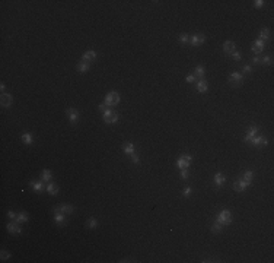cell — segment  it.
Instances as JSON below:
<instances>
[{"label": "cell", "mask_w": 274, "mask_h": 263, "mask_svg": "<svg viewBox=\"0 0 274 263\" xmlns=\"http://www.w3.org/2000/svg\"><path fill=\"white\" fill-rule=\"evenodd\" d=\"M252 72V66H249V64H246L244 67V70H242V73H251Z\"/></svg>", "instance_id": "cell-42"}, {"label": "cell", "mask_w": 274, "mask_h": 263, "mask_svg": "<svg viewBox=\"0 0 274 263\" xmlns=\"http://www.w3.org/2000/svg\"><path fill=\"white\" fill-rule=\"evenodd\" d=\"M118 102H120V94L115 92V91L108 92L105 95V98H104V104L106 107H114V105H117Z\"/></svg>", "instance_id": "cell-2"}, {"label": "cell", "mask_w": 274, "mask_h": 263, "mask_svg": "<svg viewBox=\"0 0 274 263\" xmlns=\"http://www.w3.org/2000/svg\"><path fill=\"white\" fill-rule=\"evenodd\" d=\"M6 229L10 234H22V227L19 225V222H9L6 225Z\"/></svg>", "instance_id": "cell-7"}, {"label": "cell", "mask_w": 274, "mask_h": 263, "mask_svg": "<svg viewBox=\"0 0 274 263\" xmlns=\"http://www.w3.org/2000/svg\"><path fill=\"white\" fill-rule=\"evenodd\" d=\"M258 40H261V41H268L270 40V30H267V28H264V30L260 31V37H258Z\"/></svg>", "instance_id": "cell-23"}, {"label": "cell", "mask_w": 274, "mask_h": 263, "mask_svg": "<svg viewBox=\"0 0 274 263\" xmlns=\"http://www.w3.org/2000/svg\"><path fill=\"white\" fill-rule=\"evenodd\" d=\"M181 178H184V180H187V178H188V168L181 170Z\"/></svg>", "instance_id": "cell-39"}, {"label": "cell", "mask_w": 274, "mask_h": 263, "mask_svg": "<svg viewBox=\"0 0 274 263\" xmlns=\"http://www.w3.org/2000/svg\"><path fill=\"white\" fill-rule=\"evenodd\" d=\"M29 184H31V187H32V190H34L35 193H42V191L47 189V187L44 186V181H42V180L41 181H31Z\"/></svg>", "instance_id": "cell-13"}, {"label": "cell", "mask_w": 274, "mask_h": 263, "mask_svg": "<svg viewBox=\"0 0 274 263\" xmlns=\"http://www.w3.org/2000/svg\"><path fill=\"white\" fill-rule=\"evenodd\" d=\"M197 91L198 92H207L209 91V83H207L206 79H200V81L197 82Z\"/></svg>", "instance_id": "cell-19"}, {"label": "cell", "mask_w": 274, "mask_h": 263, "mask_svg": "<svg viewBox=\"0 0 274 263\" xmlns=\"http://www.w3.org/2000/svg\"><path fill=\"white\" fill-rule=\"evenodd\" d=\"M251 143H252L254 146H266V145L268 143V140H267L264 136H255V137L251 140Z\"/></svg>", "instance_id": "cell-16"}, {"label": "cell", "mask_w": 274, "mask_h": 263, "mask_svg": "<svg viewBox=\"0 0 274 263\" xmlns=\"http://www.w3.org/2000/svg\"><path fill=\"white\" fill-rule=\"evenodd\" d=\"M213 181H215V184L217 187H222L226 183V177H225L222 173H216L215 174V178H213Z\"/></svg>", "instance_id": "cell-18"}, {"label": "cell", "mask_w": 274, "mask_h": 263, "mask_svg": "<svg viewBox=\"0 0 274 263\" xmlns=\"http://www.w3.org/2000/svg\"><path fill=\"white\" fill-rule=\"evenodd\" d=\"M21 139H22V142L25 145H31L32 142H34V137H32V135L31 133H23V135L21 136Z\"/></svg>", "instance_id": "cell-26"}, {"label": "cell", "mask_w": 274, "mask_h": 263, "mask_svg": "<svg viewBox=\"0 0 274 263\" xmlns=\"http://www.w3.org/2000/svg\"><path fill=\"white\" fill-rule=\"evenodd\" d=\"M264 46H266L264 41H261V40H255L254 44H252V51L255 53V54H260V53L264 50Z\"/></svg>", "instance_id": "cell-14"}, {"label": "cell", "mask_w": 274, "mask_h": 263, "mask_svg": "<svg viewBox=\"0 0 274 263\" xmlns=\"http://www.w3.org/2000/svg\"><path fill=\"white\" fill-rule=\"evenodd\" d=\"M66 115H67V120L70 121L72 124H76L77 121H79V111L76 110V108H73V107H69L67 110H66Z\"/></svg>", "instance_id": "cell-4"}, {"label": "cell", "mask_w": 274, "mask_h": 263, "mask_svg": "<svg viewBox=\"0 0 274 263\" xmlns=\"http://www.w3.org/2000/svg\"><path fill=\"white\" fill-rule=\"evenodd\" d=\"M9 257H10V253H9V251H6V250L0 251V259L2 260H8Z\"/></svg>", "instance_id": "cell-34"}, {"label": "cell", "mask_w": 274, "mask_h": 263, "mask_svg": "<svg viewBox=\"0 0 274 263\" xmlns=\"http://www.w3.org/2000/svg\"><path fill=\"white\" fill-rule=\"evenodd\" d=\"M252 184V181H246V180H244V178H240V180H236L235 183H233V190L238 191V193H240V191H244L246 187H249Z\"/></svg>", "instance_id": "cell-6"}, {"label": "cell", "mask_w": 274, "mask_h": 263, "mask_svg": "<svg viewBox=\"0 0 274 263\" xmlns=\"http://www.w3.org/2000/svg\"><path fill=\"white\" fill-rule=\"evenodd\" d=\"M261 64L271 66V64H273V57H271V56H264V57L261 59Z\"/></svg>", "instance_id": "cell-31"}, {"label": "cell", "mask_w": 274, "mask_h": 263, "mask_svg": "<svg viewBox=\"0 0 274 263\" xmlns=\"http://www.w3.org/2000/svg\"><path fill=\"white\" fill-rule=\"evenodd\" d=\"M4 88H6V85H4L3 82H2V83H0V89H2V91H4Z\"/></svg>", "instance_id": "cell-45"}, {"label": "cell", "mask_w": 274, "mask_h": 263, "mask_svg": "<svg viewBox=\"0 0 274 263\" xmlns=\"http://www.w3.org/2000/svg\"><path fill=\"white\" fill-rule=\"evenodd\" d=\"M242 178H244V180H246V181H252V178H254V171H245L244 175H242Z\"/></svg>", "instance_id": "cell-32"}, {"label": "cell", "mask_w": 274, "mask_h": 263, "mask_svg": "<svg viewBox=\"0 0 274 263\" xmlns=\"http://www.w3.org/2000/svg\"><path fill=\"white\" fill-rule=\"evenodd\" d=\"M188 41H190V37H188L187 34H181V35H179V43H181V44H187Z\"/></svg>", "instance_id": "cell-33"}, {"label": "cell", "mask_w": 274, "mask_h": 263, "mask_svg": "<svg viewBox=\"0 0 274 263\" xmlns=\"http://www.w3.org/2000/svg\"><path fill=\"white\" fill-rule=\"evenodd\" d=\"M47 193L51 196H55V195H59V186L57 184H54V183H50V184H47Z\"/></svg>", "instance_id": "cell-21"}, {"label": "cell", "mask_w": 274, "mask_h": 263, "mask_svg": "<svg viewBox=\"0 0 274 263\" xmlns=\"http://www.w3.org/2000/svg\"><path fill=\"white\" fill-rule=\"evenodd\" d=\"M28 213L26 212H21L19 215L16 217V222H19V224H25V222H28Z\"/></svg>", "instance_id": "cell-27"}, {"label": "cell", "mask_w": 274, "mask_h": 263, "mask_svg": "<svg viewBox=\"0 0 274 263\" xmlns=\"http://www.w3.org/2000/svg\"><path fill=\"white\" fill-rule=\"evenodd\" d=\"M51 178H53V173H51L50 170H44L41 173V180L42 181H50Z\"/></svg>", "instance_id": "cell-28"}, {"label": "cell", "mask_w": 274, "mask_h": 263, "mask_svg": "<svg viewBox=\"0 0 274 263\" xmlns=\"http://www.w3.org/2000/svg\"><path fill=\"white\" fill-rule=\"evenodd\" d=\"M264 3H266V2H262V0H255V2H254V8H262Z\"/></svg>", "instance_id": "cell-38"}, {"label": "cell", "mask_w": 274, "mask_h": 263, "mask_svg": "<svg viewBox=\"0 0 274 263\" xmlns=\"http://www.w3.org/2000/svg\"><path fill=\"white\" fill-rule=\"evenodd\" d=\"M95 59H96V51H95V50L85 51L83 56H82V60H83V62H88V63H92V62H95Z\"/></svg>", "instance_id": "cell-10"}, {"label": "cell", "mask_w": 274, "mask_h": 263, "mask_svg": "<svg viewBox=\"0 0 274 263\" xmlns=\"http://www.w3.org/2000/svg\"><path fill=\"white\" fill-rule=\"evenodd\" d=\"M98 227V221L95 219V218H89L88 221H86V228L89 229H95Z\"/></svg>", "instance_id": "cell-29"}, {"label": "cell", "mask_w": 274, "mask_h": 263, "mask_svg": "<svg viewBox=\"0 0 274 263\" xmlns=\"http://www.w3.org/2000/svg\"><path fill=\"white\" fill-rule=\"evenodd\" d=\"M54 221H55V222H57L59 225H63L64 221H66V213H63V212H55Z\"/></svg>", "instance_id": "cell-25"}, {"label": "cell", "mask_w": 274, "mask_h": 263, "mask_svg": "<svg viewBox=\"0 0 274 263\" xmlns=\"http://www.w3.org/2000/svg\"><path fill=\"white\" fill-rule=\"evenodd\" d=\"M257 132H258V127L257 126H251V127L246 130V135H245V137H244V140L245 142H251V140L257 136Z\"/></svg>", "instance_id": "cell-11"}, {"label": "cell", "mask_w": 274, "mask_h": 263, "mask_svg": "<svg viewBox=\"0 0 274 263\" xmlns=\"http://www.w3.org/2000/svg\"><path fill=\"white\" fill-rule=\"evenodd\" d=\"M122 151H124V153L126 155H133L134 153V143L133 142H124L122 143Z\"/></svg>", "instance_id": "cell-15"}, {"label": "cell", "mask_w": 274, "mask_h": 263, "mask_svg": "<svg viewBox=\"0 0 274 263\" xmlns=\"http://www.w3.org/2000/svg\"><path fill=\"white\" fill-rule=\"evenodd\" d=\"M223 227H225V225H222L220 222H217V221H216L215 224L211 225V231H213L215 234H217V233H220V231L223 229Z\"/></svg>", "instance_id": "cell-30"}, {"label": "cell", "mask_w": 274, "mask_h": 263, "mask_svg": "<svg viewBox=\"0 0 274 263\" xmlns=\"http://www.w3.org/2000/svg\"><path fill=\"white\" fill-rule=\"evenodd\" d=\"M251 62H252V64H261V59H260L258 56H254Z\"/></svg>", "instance_id": "cell-40"}, {"label": "cell", "mask_w": 274, "mask_h": 263, "mask_svg": "<svg viewBox=\"0 0 274 263\" xmlns=\"http://www.w3.org/2000/svg\"><path fill=\"white\" fill-rule=\"evenodd\" d=\"M242 81H244V73L240 72H233L229 76V83L233 86H239L242 83Z\"/></svg>", "instance_id": "cell-5"}, {"label": "cell", "mask_w": 274, "mask_h": 263, "mask_svg": "<svg viewBox=\"0 0 274 263\" xmlns=\"http://www.w3.org/2000/svg\"><path fill=\"white\" fill-rule=\"evenodd\" d=\"M232 219H233L232 212H230L229 209H223V211H220L219 215L216 217V221H217V222H220L222 225L230 224V222H232Z\"/></svg>", "instance_id": "cell-1"}, {"label": "cell", "mask_w": 274, "mask_h": 263, "mask_svg": "<svg viewBox=\"0 0 274 263\" xmlns=\"http://www.w3.org/2000/svg\"><path fill=\"white\" fill-rule=\"evenodd\" d=\"M204 41H206V37H204L203 34H195V35H193V37H190V43L194 47L201 46Z\"/></svg>", "instance_id": "cell-9"}, {"label": "cell", "mask_w": 274, "mask_h": 263, "mask_svg": "<svg viewBox=\"0 0 274 263\" xmlns=\"http://www.w3.org/2000/svg\"><path fill=\"white\" fill-rule=\"evenodd\" d=\"M230 56H232V59L235 60V62H239V60L242 59V54H240V53H238V51H236V50L233 51V53H232V54H230Z\"/></svg>", "instance_id": "cell-35"}, {"label": "cell", "mask_w": 274, "mask_h": 263, "mask_svg": "<svg viewBox=\"0 0 274 263\" xmlns=\"http://www.w3.org/2000/svg\"><path fill=\"white\" fill-rule=\"evenodd\" d=\"M98 108H99V111H101V113H104V111H106L108 108H110V107H106L105 104L102 102V104H99V105H98Z\"/></svg>", "instance_id": "cell-41"}, {"label": "cell", "mask_w": 274, "mask_h": 263, "mask_svg": "<svg viewBox=\"0 0 274 263\" xmlns=\"http://www.w3.org/2000/svg\"><path fill=\"white\" fill-rule=\"evenodd\" d=\"M185 81L188 82V83H193V82H195V81H197V78H195L194 75H188V76L185 78Z\"/></svg>", "instance_id": "cell-37"}, {"label": "cell", "mask_w": 274, "mask_h": 263, "mask_svg": "<svg viewBox=\"0 0 274 263\" xmlns=\"http://www.w3.org/2000/svg\"><path fill=\"white\" fill-rule=\"evenodd\" d=\"M54 212H63V213H73V206L72 205H59V206H54Z\"/></svg>", "instance_id": "cell-12"}, {"label": "cell", "mask_w": 274, "mask_h": 263, "mask_svg": "<svg viewBox=\"0 0 274 263\" xmlns=\"http://www.w3.org/2000/svg\"><path fill=\"white\" fill-rule=\"evenodd\" d=\"M182 195L185 196V197H187V196H190L191 195V189H190V187H185V189H184V191H182Z\"/></svg>", "instance_id": "cell-43"}, {"label": "cell", "mask_w": 274, "mask_h": 263, "mask_svg": "<svg viewBox=\"0 0 274 263\" xmlns=\"http://www.w3.org/2000/svg\"><path fill=\"white\" fill-rule=\"evenodd\" d=\"M13 102V97L10 95V94H2V97H0V104H2V107H4V108H9V107L12 105Z\"/></svg>", "instance_id": "cell-8"}, {"label": "cell", "mask_w": 274, "mask_h": 263, "mask_svg": "<svg viewBox=\"0 0 274 263\" xmlns=\"http://www.w3.org/2000/svg\"><path fill=\"white\" fill-rule=\"evenodd\" d=\"M102 119H104V121H105L106 124H115V123H118V114L115 113L114 110H111V108H108L106 111H104V113H102Z\"/></svg>", "instance_id": "cell-3"}, {"label": "cell", "mask_w": 274, "mask_h": 263, "mask_svg": "<svg viewBox=\"0 0 274 263\" xmlns=\"http://www.w3.org/2000/svg\"><path fill=\"white\" fill-rule=\"evenodd\" d=\"M130 158H131V162H133V164H140V158H139V155H136V152L133 153V155H130Z\"/></svg>", "instance_id": "cell-36"}, {"label": "cell", "mask_w": 274, "mask_h": 263, "mask_svg": "<svg viewBox=\"0 0 274 263\" xmlns=\"http://www.w3.org/2000/svg\"><path fill=\"white\" fill-rule=\"evenodd\" d=\"M204 73H206V69H204V66H201V64H200V66H197V67L194 69V73H193V75H194L195 78H200V79H203Z\"/></svg>", "instance_id": "cell-24"}, {"label": "cell", "mask_w": 274, "mask_h": 263, "mask_svg": "<svg viewBox=\"0 0 274 263\" xmlns=\"http://www.w3.org/2000/svg\"><path fill=\"white\" fill-rule=\"evenodd\" d=\"M8 217H9V218H12V219H16L18 215H16L15 212H12V211H9V212H8Z\"/></svg>", "instance_id": "cell-44"}, {"label": "cell", "mask_w": 274, "mask_h": 263, "mask_svg": "<svg viewBox=\"0 0 274 263\" xmlns=\"http://www.w3.org/2000/svg\"><path fill=\"white\" fill-rule=\"evenodd\" d=\"M223 51L226 54H232L233 51H235V43H233V41H225Z\"/></svg>", "instance_id": "cell-20"}, {"label": "cell", "mask_w": 274, "mask_h": 263, "mask_svg": "<svg viewBox=\"0 0 274 263\" xmlns=\"http://www.w3.org/2000/svg\"><path fill=\"white\" fill-rule=\"evenodd\" d=\"M177 167L179 168V170H184V168H188L190 167V161L188 159H185L184 157L181 158H178V161H177Z\"/></svg>", "instance_id": "cell-22"}, {"label": "cell", "mask_w": 274, "mask_h": 263, "mask_svg": "<svg viewBox=\"0 0 274 263\" xmlns=\"http://www.w3.org/2000/svg\"><path fill=\"white\" fill-rule=\"evenodd\" d=\"M89 69H90V63H88V62H83V60H80L79 63H77V66H76V70H77L79 73L88 72Z\"/></svg>", "instance_id": "cell-17"}]
</instances>
